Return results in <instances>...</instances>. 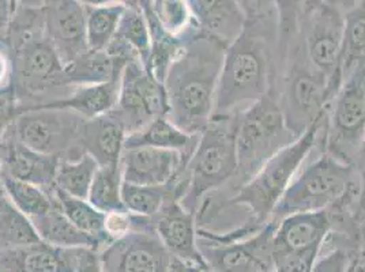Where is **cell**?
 I'll list each match as a JSON object with an SVG mask.
<instances>
[{"label":"cell","mask_w":365,"mask_h":272,"mask_svg":"<svg viewBox=\"0 0 365 272\" xmlns=\"http://www.w3.org/2000/svg\"><path fill=\"white\" fill-rule=\"evenodd\" d=\"M245 23L227 48L213 116L242 112L277 91L279 10L277 1H242ZM278 94V93H277Z\"/></svg>","instance_id":"1"},{"label":"cell","mask_w":365,"mask_h":272,"mask_svg":"<svg viewBox=\"0 0 365 272\" xmlns=\"http://www.w3.org/2000/svg\"><path fill=\"white\" fill-rule=\"evenodd\" d=\"M6 41L13 61V93L21 113L67 98L64 64L46 37L43 3L18 1Z\"/></svg>","instance_id":"2"},{"label":"cell","mask_w":365,"mask_h":272,"mask_svg":"<svg viewBox=\"0 0 365 272\" xmlns=\"http://www.w3.org/2000/svg\"><path fill=\"white\" fill-rule=\"evenodd\" d=\"M279 10L278 104L296 137L320 120L331 103L329 78L312 64L299 26V1H277Z\"/></svg>","instance_id":"3"},{"label":"cell","mask_w":365,"mask_h":272,"mask_svg":"<svg viewBox=\"0 0 365 272\" xmlns=\"http://www.w3.org/2000/svg\"><path fill=\"white\" fill-rule=\"evenodd\" d=\"M227 48L199 33L182 48L168 73L167 119L188 135H200L213 117Z\"/></svg>","instance_id":"4"},{"label":"cell","mask_w":365,"mask_h":272,"mask_svg":"<svg viewBox=\"0 0 365 272\" xmlns=\"http://www.w3.org/2000/svg\"><path fill=\"white\" fill-rule=\"evenodd\" d=\"M326 115V113H324ZM324 116L317 121L303 135L297 137L281 152L273 155L258 173L227 202L217 206L199 204L195 210L198 229H209L214 219L228 207H245L250 221L263 227L270 222L274 210L289 188L308 155L317 149L319 131Z\"/></svg>","instance_id":"5"},{"label":"cell","mask_w":365,"mask_h":272,"mask_svg":"<svg viewBox=\"0 0 365 272\" xmlns=\"http://www.w3.org/2000/svg\"><path fill=\"white\" fill-rule=\"evenodd\" d=\"M239 113L212 117L188 164L172 182L175 197L185 210L195 214L203 197L224 188L235 177Z\"/></svg>","instance_id":"6"},{"label":"cell","mask_w":365,"mask_h":272,"mask_svg":"<svg viewBox=\"0 0 365 272\" xmlns=\"http://www.w3.org/2000/svg\"><path fill=\"white\" fill-rule=\"evenodd\" d=\"M297 137L287 128L277 91L239 113L236 134L237 169L228 185L227 195L214 191L202 199L200 204L217 206L227 202L242 187L252 180L262 167L277 152H281Z\"/></svg>","instance_id":"7"},{"label":"cell","mask_w":365,"mask_h":272,"mask_svg":"<svg viewBox=\"0 0 365 272\" xmlns=\"http://www.w3.org/2000/svg\"><path fill=\"white\" fill-rule=\"evenodd\" d=\"M363 177L354 167L342 164L326 152L300 170L278 202L272 222L300 212L351 210L360 207Z\"/></svg>","instance_id":"8"},{"label":"cell","mask_w":365,"mask_h":272,"mask_svg":"<svg viewBox=\"0 0 365 272\" xmlns=\"http://www.w3.org/2000/svg\"><path fill=\"white\" fill-rule=\"evenodd\" d=\"M365 142V64L341 85L326 109L317 149L357 169Z\"/></svg>","instance_id":"9"},{"label":"cell","mask_w":365,"mask_h":272,"mask_svg":"<svg viewBox=\"0 0 365 272\" xmlns=\"http://www.w3.org/2000/svg\"><path fill=\"white\" fill-rule=\"evenodd\" d=\"M345 11L339 1H299V26L312 64L329 78L331 98L341 88L338 64L344 43Z\"/></svg>","instance_id":"10"},{"label":"cell","mask_w":365,"mask_h":272,"mask_svg":"<svg viewBox=\"0 0 365 272\" xmlns=\"http://www.w3.org/2000/svg\"><path fill=\"white\" fill-rule=\"evenodd\" d=\"M85 120L71 109H29L16 117L11 131L22 145L34 152L73 161L85 154L79 147Z\"/></svg>","instance_id":"11"},{"label":"cell","mask_w":365,"mask_h":272,"mask_svg":"<svg viewBox=\"0 0 365 272\" xmlns=\"http://www.w3.org/2000/svg\"><path fill=\"white\" fill-rule=\"evenodd\" d=\"M168 112L164 85L140 61L127 63L120 78L118 104L110 112L124 125L127 135L140 131L158 117H167Z\"/></svg>","instance_id":"12"},{"label":"cell","mask_w":365,"mask_h":272,"mask_svg":"<svg viewBox=\"0 0 365 272\" xmlns=\"http://www.w3.org/2000/svg\"><path fill=\"white\" fill-rule=\"evenodd\" d=\"M275 225L270 221L254 236L227 244L198 237L199 252L214 272H274Z\"/></svg>","instance_id":"13"},{"label":"cell","mask_w":365,"mask_h":272,"mask_svg":"<svg viewBox=\"0 0 365 272\" xmlns=\"http://www.w3.org/2000/svg\"><path fill=\"white\" fill-rule=\"evenodd\" d=\"M103 272H167L172 256L154 226L134 229L100 252Z\"/></svg>","instance_id":"14"},{"label":"cell","mask_w":365,"mask_h":272,"mask_svg":"<svg viewBox=\"0 0 365 272\" xmlns=\"http://www.w3.org/2000/svg\"><path fill=\"white\" fill-rule=\"evenodd\" d=\"M43 10L46 37L58 52L64 67L89 51L83 1H43Z\"/></svg>","instance_id":"15"},{"label":"cell","mask_w":365,"mask_h":272,"mask_svg":"<svg viewBox=\"0 0 365 272\" xmlns=\"http://www.w3.org/2000/svg\"><path fill=\"white\" fill-rule=\"evenodd\" d=\"M152 219L154 230L170 256L206 264L199 252L195 214L185 210L178 199L169 197Z\"/></svg>","instance_id":"16"},{"label":"cell","mask_w":365,"mask_h":272,"mask_svg":"<svg viewBox=\"0 0 365 272\" xmlns=\"http://www.w3.org/2000/svg\"><path fill=\"white\" fill-rule=\"evenodd\" d=\"M61 158L34 152L16 139L10 128L0 136V167L3 174L31 182L43 189L55 187V176Z\"/></svg>","instance_id":"17"},{"label":"cell","mask_w":365,"mask_h":272,"mask_svg":"<svg viewBox=\"0 0 365 272\" xmlns=\"http://www.w3.org/2000/svg\"><path fill=\"white\" fill-rule=\"evenodd\" d=\"M188 161L182 154L155 147L124 149L120 158L123 182L158 187L175 182Z\"/></svg>","instance_id":"18"},{"label":"cell","mask_w":365,"mask_h":272,"mask_svg":"<svg viewBox=\"0 0 365 272\" xmlns=\"http://www.w3.org/2000/svg\"><path fill=\"white\" fill-rule=\"evenodd\" d=\"M334 229L330 210L300 212L281 219L274 230V253L322 249Z\"/></svg>","instance_id":"19"},{"label":"cell","mask_w":365,"mask_h":272,"mask_svg":"<svg viewBox=\"0 0 365 272\" xmlns=\"http://www.w3.org/2000/svg\"><path fill=\"white\" fill-rule=\"evenodd\" d=\"M76 248L61 249L40 241L0 251V272H74Z\"/></svg>","instance_id":"20"},{"label":"cell","mask_w":365,"mask_h":272,"mask_svg":"<svg viewBox=\"0 0 365 272\" xmlns=\"http://www.w3.org/2000/svg\"><path fill=\"white\" fill-rule=\"evenodd\" d=\"M106 52L125 64L140 61L149 70L150 34L139 1H125L118 31Z\"/></svg>","instance_id":"21"},{"label":"cell","mask_w":365,"mask_h":272,"mask_svg":"<svg viewBox=\"0 0 365 272\" xmlns=\"http://www.w3.org/2000/svg\"><path fill=\"white\" fill-rule=\"evenodd\" d=\"M199 31L229 46L242 33L245 11L242 1L194 0L188 1Z\"/></svg>","instance_id":"22"},{"label":"cell","mask_w":365,"mask_h":272,"mask_svg":"<svg viewBox=\"0 0 365 272\" xmlns=\"http://www.w3.org/2000/svg\"><path fill=\"white\" fill-rule=\"evenodd\" d=\"M127 131L120 121L112 113L85 120L79 147L85 154H89L100 167L119 165L122 158Z\"/></svg>","instance_id":"23"},{"label":"cell","mask_w":365,"mask_h":272,"mask_svg":"<svg viewBox=\"0 0 365 272\" xmlns=\"http://www.w3.org/2000/svg\"><path fill=\"white\" fill-rule=\"evenodd\" d=\"M200 135H188L178 128L167 117H158L145 128L125 137L124 149L155 147L180 152L185 161H190L198 146Z\"/></svg>","instance_id":"24"},{"label":"cell","mask_w":365,"mask_h":272,"mask_svg":"<svg viewBox=\"0 0 365 272\" xmlns=\"http://www.w3.org/2000/svg\"><path fill=\"white\" fill-rule=\"evenodd\" d=\"M120 78L101 85L76 86L67 98L43 108L71 109L86 120L106 116L110 113L118 104L120 91Z\"/></svg>","instance_id":"25"},{"label":"cell","mask_w":365,"mask_h":272,"mask_svg":"<svg viewBox=\"0 0 365 272\" xmlns=\"http://www.w3.org/2000/svg\"><path fill=\"white\" fill-rule=\"evenodd\" d=\"M53 192V189H52ZM55 199V195H53ZM33 226L36 229L40 240L48 245L61 249L71 248H91L100 252L98 244L94 241L88 234L82 233L76 229L71 221L63 214V211L55 199L53 207L49 211L31 219Z\"/></svg>","instance_id":"26"},{"label":"cell","mask_w":365,"mask_h":272,"mask_svg":"<svg viewBox=\"0 0 365 272\" xmlns=\"http://www.w3.org/2000/svg\"><path fill=\"white\" fill-rule=\"evenodd\" d=\"M125 63L108 55L107 52L88 51L81 58L64 67L70 86L101 85L122 76Z\"/></svg>","instance_id":"27"},{"label":"cell","mask_w":365,"mask_h":272,"mask_svg":"<svg viewBox=\"0 0 365 272\" xmlns=\"http://www.w3.org/2000/svg\"><path fill=\"white\" fill-rule=\"evenodd\" d=\"M365 64V0L354 1L345 11V31L338 79L342 82L360 66Z\"/></svg>","instance_id":"28"},{"label":"cell","mask_w":365,"mask_h":272,"mask_svg":"<svg viewBox=\"0 0 365 272\" xmlns=\"http://www.w3.org/2000/svg\"><path fill=\"white\" fill-rule=\"evenodd\" d=\"M86 11V41L89 51L104 52L112 43L123 13L125 1H83Z\"/></svg>","instance_id":"29"},{"label":"cell","mask_w":365,"mask_h":272,"mask_svg":"<svg viewBox=\"0 0 365 272\" xmlns=\"http://www.w3.org/2000/svg\"><path fill=\"white\" fill-rule=\"evenodd\" d=\"M53 195L63 214L82 233L98 244L100 252L110 244L106 233V214L94 209L88 200L71 197L53 187Z\"/></svg>","instance_id":"30"},{"label":"cell","mask_w":365,"mask_h":272,"mask_svg":"<svg viewBox=\"0 0 365 272\" xmlns=\"http://www.w3.org/2000/svg\"><path fill=\"white\" fill-rule=\"evenodd\" d=\"M31 219L19 211L6 191L0 192V251L40 242Z\"/></svg>","instance_id":"31"},{"label":"cell","mask_w":365,"mask_h":272,"mask_svg":"<svg viewBox=\"0 0 365 272\" xmlns=\"http://www.w3.org/2000/svg\"><path fill=\"white\" fill-rule=\"evenodd\" d=\"M122 169L119 165L100 167L88 195V202L104 214L125 211L122 200Z\"/></svg>","instance_id":"32"},{"label":"cell","mask_w":365,"mask_h":272,"mask_svg":"<svg viewBox=\"0 0 365 272\" xmlns=\"http://www.w3.org/2000/svg\"><path fill=\"white\" fill-rule=\"evenodd\" d=\"M98 167L100 165L89 154L73 161H61L55 176V187L71 197L86 200Z\"/></svg>","instance_id":"33"},{"label":"cell","mask_w":365,"mask_h":272,"mask_svg":"<svg viewBox=\"0 0 365 272\" xmlns=\"http://www.w3.org/2000/svg\"><path fill=\"white\" fill-rule=\"evenodd\" d=\"M3 188L16 209L29 219L41 216L53 207V188L46 191L31 182H21L7 176L3 177Z\"/></svg>","instance_id":"34"},{"label":"cell","mask_w":365,"mask_h":272,"mask_svg":"<svg viewBox=\"0 0 365 272\" xmlns=\"http://www.w3.org/2000/svg\"><path fill=\"white\" fill-rule=\"evenodd\" d=\"M170 197H175L172 182H169L167 185H158V187L134 185V184L123 182V206L125 211L133 215L153 218L161 210L164 203Z\"/></svg>","instance_id":"35"},{"label":"cell","mask_w":365,"mask_h":272,"mask_svg":"<svg viewBox=\"0 0 365 272\" xmlns=\"http://www.w3.org/2000/svg\"><path fill=\"white\" fill-rule=\"evenodd\" d=\"M153 13L161 26L175 37H188L200 33L188 1L155 0L150 1Z\"/></svg>","instance_id":"36"},{"label":"cell","mask_w":365,"mask_h":272,"mask_svg":"<svg viewBox=\"0 0 365 272\" xmlns=\"http://www.w3.org/2000/svg\"><path fill=\"white\" fill-rule=\"evenodd\" d=\"M322 249L274 253V272H312Z\"/></svg>","instance_id":"37"},{"label":"cell","mask_w":365,"mask_h":272,"mask_svg":"<svg viewBox=\"0 0 365 272\" xmlns=\"http://www.w3.org/2000/svg\"><path fill=\"white\" fill-rule=\"evenodd\" d=\"M356 249L338 246L330 252L318 257L314 264L312 272H346L350 258Z\"/></svg>","instance_id":"38"},{"label":"cell","mask_w":365,"mask_h":272,"mask_svg":"<svg viewBox=\"0 0 365 272\" xmlns=\"http://www.w3.org/2000/svg\"><path fill=\"white\" fill-rule=\"evenodd\" d=\"M134 230V215L127 211L106 214V233L113 242Z\"/></svg>","instance_id":"39"},{"label":"cell","mask_w":365,"mask_h":272,"mask_svg":"<svg viewBox=\"0 0 365 272\" xmlns=\"http://www.w3.org/2000/svg\"><path fill=\"white\" fill-rule=\"evenodd\" d=\"M13 93V61L10 46L0 40V97Z\"/></svg>","instance_id":"40"},{"label":"cell","mask_w":365,"mask_h":272,"mask_svg":"<svg viewBox=\"0 0 365 272\" xmlns=\"http://www.w3.org/2000/svg\"><path fill=\"white\" fill-rule=\"evenodd\" d=\"M19 115L21 110L16 104L14 93L0 97V136L10 128Z\"/></svg>","instance_id":"41"},{"label":"cell","mask_w":365,"mask_h":272,"mask_svg":"<svg viewBox=\"0 0 365 272\" xmlns=\"http://www.w3.org/2000/svg\"><path fill=\"white\" fill-rule=\"evenodd\" d=\"M18 1L0 0V40H6L13 18L16 14Z\"/></svg>","instance_id":"42"},{"label":"cell","mask_w":365,"mask_h":272,"mask_svg":"<svg viewBox=\"0 0 365 272\" xmlns=\"http://www.w3.org/2000/svg\"><path fill=\"white\" fill-rule=\"evenodd\" d=\"M167 272H214L206 264H197V263H188L182 261L180 258L172 257L170 266Z\"/></svg>","instance_id":"43"},{"label":"cell","mask_w":365,"mask_h":272,"mask_svg":"<svg viewBox=\"0 0 365 272\" xmlns=\"http://www.w3.org/2000/svg\"><path fill=\"white\" fill-rule=\"evenodd\" d=\"M346 272H365L364 258H363V255L359 248L353 252Z\"/></svg>","instance_id":"44"},{"label":"cell","mask_w":365,"mask_h":272,"mask_svg":"<svg viewBox=\"0 0 365 272\" xmlns=\"http://www.w3.org/2000/svg\"><path fill=\"white\" fill-rule=\"evenodd\" d=\"M357 170L360 172L361 177H363V182L365 180V142L364 146H363V152L360 155V159H359V164H357Z\"/></svg>","instance_id":"45"},{"label":"cell","mask_w":365,"mask_h":272,"mask_svg":"<svg viewBox=\"0 0 365 272\" xmlns=\"http://www.w3.org/2000/svg\"><path fill=\"white\" fill-rule=\"evenodd\" d=\"M359 249H360V252H361V255H363V258H364L365 261V231L364 233H361L360 242H359Z\"/></svg>","instance_id":"46"},{"label":"cell","mask_w":365,"mask_h":272,"mask_svg":"<svg viewBox=\"0 0 365 272\" xmlns=\"http://www.w3.org/2000/svg\"><path fill=\"white\" fill-rule=\"evenodd\" d=\"M360 214H365V180L363 185V195H361V202H360Z\"/></svg>","instance_id":"47"},{"label":"cell","mask_w":365,"mask_h":272,"mask_svg":"<svg viewBox=\"0 0 365 272\" xmlns=\"http://www.w3.org/2000/svg\"><path fill=\"white\" fill-rule=\"evenodd\" d=\"M3 177H4V174H3V169L0 167V192L4 189V188H3Z\"/></svg>","instance_id":"48"}]
</instances>
